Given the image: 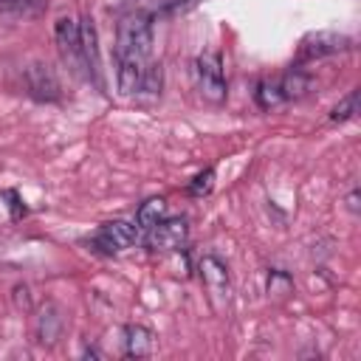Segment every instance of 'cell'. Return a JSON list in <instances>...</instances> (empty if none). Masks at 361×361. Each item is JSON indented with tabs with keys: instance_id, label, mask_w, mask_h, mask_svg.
<instances>
[{
	"instance_id": "cell-2",
	"label": "cell",
	"mask_w": 361,
	"mask_h": 361,
	"mask_svg": "<svg viewBox=\"0 0 361 361\" xmlns=\"http://www.w3.org/2000/svg\"><path fill=\"white\" fill-rule=\"evenodd\" d=\"M195 82L206 102H212V104L226 102V76H223L220 54L206 51L195 59Z\"/></svg>"
},
{
	"instance_id": "cell-10",
	"label": "cell",
	"mask_w": 361,
	"mask_h": 361,
	"mask_svg": "<svg viewBox=\"0 0 361 361\" xmlns=\"http://www.w3.org/2000/svg\"><path fill=\"white\" fill-rule=\"evenodd\" d=\"M155 347V333L144 324H127L124 327V355L130 358H147Z\"/></svg>"
},
{
	"instance_id": "cell-20",
	"label": "cell",
	"mask_w": 361,
	"mask_h": 361,
	"mask_svg": "<svg viewBox=\"0 0 361 361\" xmlns=\"http://www.w3.org/2000/svg\"><path fill=\"white\" fill-rule=\"evenodd\" d=\"M268 293H274V296H285V293H290V276H288L285 271H271Z\"/></svg>"
},
{
	"instance_id": "cell-4",
	"label": "cell",
	"mask_w": 361,
	"mask_h": 361,
	"mask_svg": "<svg viewBox=\"0 0 361 361\" xmlns=\"http://www.w3.org/2000/svg\"><path fill=\"white\" fill-rule=\"evenodd\" d=\"M54 39H56V45H59L62 59H65L76 73H82V68H87V65H85V56H82L79 23H76L73 17H59V20L54 23Z\"/></svg>"
},
{
	"instance_id": "cell-23",
	"label": "cell",
	"mask_w": 361,
	"mask_h": 361,
	"mask_svg": "<svg viewBox=\"0 0 361 361\" xmlns=\"http://www.w3.org/2000/svg\"><path fill=\"white\" fill-rule=\"evenodd\" d=\"M347 209H350L353 214H358V189H353V192L347 195Z\"/></svg>"
},
{
	"instance_id": "cell-18",
	"label": "cell",
	"mask_w": 361,
	"mask_h": 361,
	"mask_svg": "<svg viewBox=\"0 0 361 361\" xmlns=\"http://www.w3.org/2000/svg\"><path fill=\"white\" fill-rule=\"evenodd\" d=\"M212 186H214V169H203V172H197V175L189 180L186 192H189L192 197H206V195L212 192Z\"/></svg>"
},
{
	"instance_id": "cell-19",
	"label": "cell",
	"mask_w": 361,
	"mask_h": 361,
	"mask_svg": "<svg viewBox=\"0 0 361 361\" xmlns=\"http://www.w3.org/2000/svg\"><path fill=\"white\" fill-rule=\"evenodd\" d=\"M195 3H197V0H164L161 8L155 11V17H175V14H183V11H189Z\"/></svg>"
},
{
	"instance_id": "cell-12",
	"label": "cell",
	"mask_w": 361,
	"mask_h": 361,
	"mask_svg": "<svg viewBox=\"0 0 361 361\" xmlns=\"http://www.w3.org/2000/svg\"><path fill=\"white\" fill-rule=\"evenodd\" d=\"M79 39H82V56L87 65V73L99 76V34L93 17H82L79 23Z\"/></svg>"
},
{
	"instance_id": "cell-17",
	"label": "cell",
	"mask_w": 361,
	"mask_h": 361,
	"mask_svg": "<svg viewBox=\"0 0 361 361\" xmlns=\"http://www.w3.org/2000/svg\"><path fill=\"white\" fill-rule=\"evenodd\" d=\"M358 113V90H350L333 110H330V121H347Z\"/></svg>"
},
{
	"instance_id": "cell-22",
	"label": "cell",
	"mask_w": 361,
	"mask_h": 361,
	"mask_svg": "<svg viewBox=\"0 0 361 361\" xmlns=\"http://www.w3.org/2000/svg\"><path fill=\"white\" fill-rule=\"evenodd\" d=\"M3 197L8 200V209H11V217H23V214H25V206L20 203V197H17V192H14V189H8V192H3Z\"/></svg>"
},
{
	"instance_id": "cell-8",
	"label": "cell",
	"mask_w": 361,
	"mask_h": 361,
	"mask_svg": "<svg viewBox=\"0 0 361 361\" xmlns=\"http://www.w3.org/2000/svg\"><path fill=\"white\" fill-rule=\"evenodd\" d=\"M197 271H200V279H203L206 290L212 293V299L217 305H223L228 299V268H226V262L217 259V257H212V254H206L200 259Z\"/></svg>"
},
{
	"instance_id": "cell-11",
	"label": "cell",
	"mask_w": 361,
	"mask_h": 361,
	"mask_svg": "<svg viewBox=\"0 0 361 361\" xmlns=\"http://www.w3.org/2000/svg\"><path fill=\"white\" fill-rule=\"evenodd\" d=\"M116 62H118V93L133 96L138 90V82H141V73H144V59L116 54Z\"/></svg>"
},
{
	"instance_id": "cell-13",
	"label": "cell",
	"mask_w": 361,
	"mask_h": 361,
	"mask_svg": "<svg viewBox=\"0 0 361 361\" xmlns=\"http://www.w3.org/2000/svg\"><path fill=\"white\" fill-rule=\"evenodd\" d=\"M310 76L305 73V71H299V68H293V71H288L282 79H279V90H282V96H285V102H290V99H302V96H307V90H310Z\"/></svg>"
},
{
	"instance_id": "cell-14",
	"label": "cell",
	"mask_w": 361,
	"mask_h": 361,
	"mask_svg": "<svg viewBox=\"0 0 361 361\" xmlns=\"http://www.w3.org/2000/svg\"><path fill=\"white\" fill-rule=\"evenodd\" d=\"M166 217V200L164 197H149V200H144L141 206H138V212H135V223H138V228H152L158 220H164Z\"/></svg>"
},
{
	"instance_id": "cell-24",
	"label": "cell",
	"mask_w": 361,
	"mask_h": 361,
	"mask_svg": "<svg viewBox=\"0 0 361 361\" xmlns=\"http://www.w3.org/2000/svg\"><path fill=\"white\" fill-rule=\"evenodd\" d=\"M85 355H87V358H102V353H99L96 347H87V350H85Z\"/></svg>"
},
{
	"instance_id": "cell-1",
	"label": "cell",
	"mask_w": 361,
	"mask_h": 361,
	"mask_svg": "<svg viewBox=\"0 0 361 361\" xmlns=\"http://www.w3.org/2000/svg\"><path fill=\"white\" fill-rule=\"evenodd\" d=\"M149 51H152V17L144 14V11H135V14L124 17L121 25H118L116 54L147 59Z\"/></svg>"
},
{
	"instance_id": "cell-6",
	"label": "cell",
	"mask_w": 361,
	"mask_h": 361,
	"mask_svg": "<svg viewBox=\"0 0 361 361\" xmlns=\"http://www.w3.org/2000/svg\"><path fill=\"white\" fill-rule=\"evenodd\" d=\"M23 76H25L28 93H31L37 102H56V99L62 96L59 79H56V73L51 71V65H45V62H31Z\"/></svg>"
},
{
	"instance_id": "cell-3",
	"label": "cell",
	"mask_w": 361,
	"mask_h": 361,
	"mask_svg": "<svg viewBox=\"0 0 361 361\" xmlns=\"http://www.w3.org/2000/svg\"><path fill=\"white\" fill-rule=\"evenodd\" d=\"M350 48H353V39L347 34H338V31H313V34H307L299 42V59L302 62L322 59V56H333V54H341V51H350Z\"/></svg>"
},
{
	"instance_id": "cell-21",
	"label": "cell",
	"mask_w": 361,
	"mask_h": 361,
	"mask_svg": "<svg viewBox=\"0 0 361 361\" xmlns=\"http://www.w3.org/2000/svg\"><path fill=\"white\" fill-rule=\"evenodd\" d=\"M14 305H17V310H31V293H28V285H14Z\"/></svg>"
},
{
	"instance_id": "cell-9",
	"label": "cell",
	"mask_w": 361,
	"mask_h": 361,
	"mask_svg": "<svg viewBox=\"0 0 361 361\" xmlns=\"http://www.w3.org/2000/svg\"><path fill=\"white\" fill-rule=\"evenodd\" d=\"M62 327H65V316H62L59 305L45 302L39 316H37V338H39V344H45V347L56 344L59 336H62Z\"/></svg>"
},
{
	"instance_id": "cell-16",
	"label": "cell",
	"mask_w": 361,
	"mask_h": 361,
	"mask_svg": "<svg viewBox=\"0 0 361 361\" xmlns=\"http://www.w3.org/2000/svg\"><path fill=\"white\" fill-rule=\"evenodd\" d=\"M161 87H164V65L161 62H152V65L144 68L141 82H138V90L144 96H161Z\"/></svg>"
},
{
	"instance_id": "cell-5",
	"label": "cell",
	"mask_w": 361,
	"mask_h": 361,
	"mask_svg": "<svg viewBox=\"0 0 361 361\" xmlns=\"http://www.w3.org/2000/svg\"><path fill=\"white\" fill-rule=\"evenodd\" d=\"M189 226L183 217H164L152 228H147V245L152 251H178L186 243Z\"/></svg>"
},
{
	"instance_id": "cell-7",
	"label": "cell",
	"mask_w": 361,
	"mask_h": 361,
	"mask_svg": "<svg viewBox=\"0 0 361 361\" xmlns=\"http://www.w3.org/2000/svg\"><path fill=\"white\" fill-rule=\"evenodd\" d=\"M138 231L133 223L127 220H110L104 223L99 231H96V248H102L104 254H118V251H127L133 243H135Z\"/></svg>"
},
{
	"instance_id": "cell-15",
	"label": "cell",
	"mask_w": 361,
	"mask_h": 361,
	"mask_svg": "<svg viewBox=\"0 0 361 361\" xmlns=\"http://www.w3.org/2000/svg\"><path fill=\"white\" fill-rule=\"evenodd\" d=\"M254 102H257L262 110H274V107H279V104L285 102V96H282V90H279V82L262 79V82L257 85V90H254Z\"/></svg>"
}]
</instances>
